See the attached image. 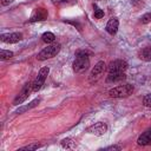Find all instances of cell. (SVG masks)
Masks as SVG:
<instances>
[{
  "instance_id": "52a82bcc",
  "label": "cell",
  "mask_w": 151,
  "mask_h": 151,
  "mask_svg": "<svg viewBox=\"0 0 151 151\" xmlns=\"http://www.w3.org/2000/svg\"><path fill=\"white\" fill-rule=\"evenodd\" d=\"M105 63L104 61H98L96 65H94V67L92 68V71H91V73H90V81L92 83V81H96V80H98L99 78H100V76L103 74V72L105 71Z\"/></svg>"
},
{
  "instance_id": "2e32d148",
  "label": "cell",
  "mask_w": 151,
  "mask_h": 151,
  "mask_svg": "<svg viewBox=\"0 0 151 151\" xmlns=\"http://www.w3.org/2000/svg\"><path fill=\"white\" fill-rule=\"evenodd\" d=\"M41 38H42V41H44V42H47V44L53 42V41L55 40V35H54L52 32H45Z\"/></svg>"
},
{
  "instance_id": "44dd1931",
  "label": "cell",
  "mask_w": 151,
  "mask_h": 151,
  "mask_svg": "<svg viewBox=\"0 0 151 151\" xmlns=\"http://www.w3.org/2000/svg\"><path fill=\"white\" fill-rule=\"evenodd\" d=\"M41 145L40 144H31V145H27V146H24V147H21V149H19L20 151H24V150H28V151H31V150H37V149H39Z\"/></svg>"
},
{
  "instance_id": "277c9868",
  "label": "cell",
  "mask_w": 151,
  "mask_h": 151,
  "mask_svg": "<svg viewBox=\"0 0 151 151\" xmlns=\"http://www.w3.org/2000/svg\"><path fill=\"white\" fill-rule=\"evenodd\" d=\"M32 91H33V83H31V81L26 83V84L22 86V88L20 90V92L17 94V97L14 98L13 105H15V106L21 105V104L29 97V94H31Z\"/></svg>"
},
{
  "instance_id": "7a4b0ae2",
  "label": "cell",
  "mask_w": 151,
  "mask_h": 151,
  "mask_svg": "<svg viewBox=\"0 0 151 151\" xmlns=\"http://www.w3.org/2000/svg\"><path fill=\"white\" fill-rule=\"evenodd\" d=\"M133 90L134 88L131 84H124V85H119V86L111 88L109 91V96L112 98H125V97H129L130 94H132Z\"/></svg>"
},
{
  "instance_id": "9a60e30c",
  "label": "cell",
  "mask_w": 151,
  "mask_h": 151,
  "mask_svg": "<svg viewBox=\"0 0 151 151\" xmlns=\"http://www.w3.org/2000/svg\"><path fill=\"white\" fill-rule=\"evenodd\" d=\"M40 103V99L38 98V99H34V100H32L28 105H25V106H21V107H19L17 111H15V113H18V114H20V113H24L25 111H27V110H31V109H33V107H35L38 104Z\"/></svg>"
},
{
  "instance_id": "cb8c5ba5",
  "label": "cell",
  "mask_w": 151,
  "mask_h": 151,
  "mask_svg": "<svg viewBox=\"0 0 151 151\" xmlns=\"http://www.w3.org/2000/svg\"><path fill=\"white\" fill-rule=\"evenodd\" d=\"M103 150H105V151H107V150H120V146H117V145H112V146L105 147V149H103Z\"/></svg>"
},
{
  "instance_id": "4fadbf2b",
  "label": "cell",
  "mask_w": 151,
  "mask_h": 151,
  "mask_svg": "<svg viewBox=\"0 0 151 151\" xmlns=\"http://www.w3.org/2000/svg\"><path fill=\"white\" fill-rule=\"evenodd\" d=\"M125 78H126L125 72H122V73H109L107 78H106V83H109V84L119 83V81H123Z\"/></svg>"
},
{
  "instance_id": "8992f818",
  "label": "cell",
  "mask_w": 151,
  "mask_h": 151,
  "mask_svg": "<svg viewBox=\"0 0 151 151\" xmlns=\"http://www.w3.org/2000/svg\"><path fill=\"white\" fill-rule=\"evenodd\" d=\"M126 68H127V63L125 60L117 59V60H113L110 63L107 71H109V73H122V72H125Z\"/></svg>"
},
{
  "instance_id": "ba28073f",
  "label": "cell",
  "mask_w": 151,
  "mask_h": 151,
  "mask_svg": "<svg viewBox=\"0 0 151 151\" xmlns=\"http://www.w3.org/2000/svg\"><path fill=\"white\" fill-rule=\"evenodd\" d=\"M107 130V126L105 123L103 122H98L93 125H91L90 127H87L86 132L87 133H91V134H96V136H103Z\"/></svg>"
},
{
  "instance_id": "6da1fadb",
  "label": "cell",
  "mask_w": 151,
  "mask_h": 151,
  "mask_svg": "<svg viewBox=\"0 0 151 151\" xmlns=\"http://www.w3.org/2000/svg\"><path fill=\"white\" fill-rule=\"evenodd\" d=\"M90 66V59L86 52L78 51L76 54V59L73 61V71L76 73H83L85 72Z\"/></svg>"
},
{
  "instance_id": "603a6c76",
  "label": "cell",
  "mask_w": 151,
  "mask_h": 151,
  "mask_svg": "<svg viewBox=\"0 0 151 151\" xmlns=\"http://www.w3.org/2000/svg\"><path fill=\"white\" fill-rule=\"evenodd\" d=\"M54 5H65L68 2H74V0H52Z\"/></svg>"
},
{
  "instance_id": "9c48e42d",
  "label": "cell",
  "mask_w": 151,
  "mask_h": 151,
  "mask_svg": "<svg viewBox=\"0 0 151 151\" xmlns=\"http://www.w3.org/2000/svg\"><path fill=\"white\" fill-rule=\"evenodd\" d=\"M47 15H48V13H47V11H46L45 8L38 7V8H35V9L33 11V13H32V15H31V18H29V22L42 21V20H45V19L47 18Z\"/></svg>"
},
{
  "instance_id": "7c38bea8",
  "label": "cell",
  "mask_w": 151,
  "mask_h": 151,
  "mask_svg": "<svg viewBox=\"0 0 151 151\" xmlns=\"http://www.w3.org/2000/svg\"><path fill=\"white\" fill-rule=\"evenodd\" d=\"M137 143L139 145L146 146V145H151V129L144 131L137 139Z\"/></svg>"
},
{
  "instance_id": "e0dca14e",
  "label": "cell",
  "mask_w": 151,
  "mask_h": 151,
  "mask_svg": "<svg viewBox=\"0 0 151 151\" xmlns=\"http://www.w3.org/2000/svg\"><path fill=\"white\" fill-rule=\"evenodd\" d=\"M61 145H63V147L71 149V147H74L77 144H76V142L72 138H66V139H63L61 140Z\"/></svg>"
},
{
  "instance_id": "ffe728a7",
  "label": "cell",
  "mask_w": 151,
  "mask_h": 151,
  "mask_svg": "<svg viewBox=\"0 0 151 151\" xmlns=\"http://www.w3.org/2000/svg\"><path fill=\"white\" fill-rule=\"evenodd\" d=\"M140 22L142 24H149L151 22V13H145L144 15L140 17Z\"/></svg>"
},
{
  "instance_id": "5b68a950",
  "label": "cell",
  "mask_w": 151,
  "mask_h": 151,
  "mask_svg": "<svg viewBox=\"0 0 151 151\" xmlns=\"http://www.w3.org/2000/svg\"><path fill=\"white\" fill-rule=\"evenodd\" d=\"M48 72H50V68L48 67H41L40 68L38 76L35 77V79L33 81V91L34 92L39 91L42 87V85H44V83H45V80H46V78L48 76Z\"/></svg>"
},
{
  "instance_id": "d4e9b609",
  "label": "cell",
  "mask_w": 151,
  "mask_h": 151,
  "mask_svg": "<svg viewBox=\"0 0 151 151\" xmlns=\"http://www.w3.org/2000/svg\"><path fill=\"white\" fill-rule=\"evenodd\" d=\"M14 0H1V5L2 6H7V5H9L11 2H13Z\"/></svg>"
},
{
  "instance_id": "ac0fdd59",
  "label": "cell",
  "mask_w": 151,
  "mask_h": 151,
  "mask_svg": "<svg viewBox=\"0 0 151 151\" xmlns=\"http://www.w3.org/2000/svg\"><path fill=\"white\" fill-rule=\"evenodd\" d=\"M13 57V52L12 51H7V50H1L0 52V59L1 60H8Z\"/></svg>"
},
{
  "instance_id": "3957f363",
  "label": "cell",
  "mask_w": 151,
  "mask_h": 151,
  "mask_svg": "<svg viewBox=\"0 0 151 151\" xmlns=\"http://www.w3.org/2000/svg\"><path fill=\"white\" fill-rule=\"evenodd\" d=\"M60 51V44H51L48 45L47 47H45L44 50H41L38 55H37V59L38 60H47V59H51L53 57H55Z\"/></svg>"
},
{
  "instance_id": "d6986e66",
  "label": "cell",
  "mask_w": 151,
  "mask_h": 151,
  "mask_svg": "<svg viewBox=\"0 0 151 151\" xmlns=\"http://www.w3.org/2000/svg\"><path fill=\"white\" fill-rule=\"evenodd\" d=\"M93 8H94V11H93V17H94L96 19H101V18L104 17V11L100 9L97 5H94Z\"/></svg>"
},
{
  "instance_id": "8fae6325",
  "label": "cell",
  "mask_w": 151,
  "mask_h": 151,
  "mask_svg": "<svg viewBox=\"0 0 151 151\" xmlns=\"http://www.w3.org/2000/svg\"><path fill=\"white\" fill-rule=\"evenodd\" d=\"M118 26H119L118 19H117V18H111V19L107 21L105 29H106V32H107L109 34L114 35V34L117 33V31H118Z\"/></svg>"
},
{
  "instance_id": "30bf717a",
  "label": "cell",
  "mask_w": 151,
  "mask_h": 151,
  "mask_svg": "<svg viewBox=\"0 0 151 151\" xmlns=\"http://www.w3.org/2000/svg\"><path fill=\"white\" fill-rule=\"evenodd\" d=\"M2 42H7V44H15L19 42L22 39V34L20 32H14V33H8V34H2L0 37Z\"/></svg>"
},
{
  "instance_id": "7402d4cb",
  "label": "cell",
  "mask_w": 151,
  "mask_h": 151,
  "mask_svg": "<svg viewBox=\"0 0 151 151\" xmlns=\"http://www.w3.org/2000/svg\"><path fill=\"white\" fill-rule=\"evenodd\" d=\"M143 104H144L146 107H151V93L144 96V98H143Z\"/></svg>"
},
{
  "instance_id": "5bb4252c",
  "label": "cell",
  "mask_w": 151,
  "mask_h": 151,
  "mask_svg": "<svg viewBox=\"0 0 151 151\" xmlns=\"http://www.w3.org/2000/svg\"><path fill=\"white\" fill-rule=\"evenodd\" d=\"M138 57L139 59L144 60V61H151V47H144L138 52Z\"/></svg>"
}]
</instances>
